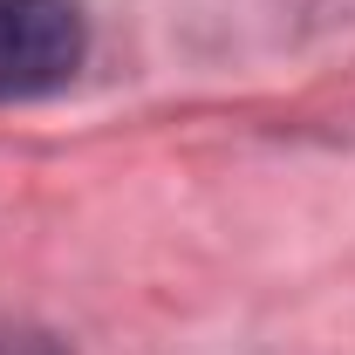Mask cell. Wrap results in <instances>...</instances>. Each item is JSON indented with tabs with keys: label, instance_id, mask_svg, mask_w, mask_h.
<instances>
[{
	"label": "cell",
	"instance_id": "obj_1",
	"mask_svg": "<svg viewBox=\"0 0 355 355\" xmlns=\"http://www.w3.org/2000/svg\"><path fill=\"white\" fill-rule=\"evenodd\" d=\"M83 7L76 0H0V103L55 96L83 69Z\"/></svg>",
	"mask_w": 355,
	"mask_h": 355
},
{
	"label": "cell",
	"instance_id": "obj_2",
	"mask_svg": "<svg viewBox=\"0 0 355 355\" xmlns=\"http://www.w3.org/2000/svg\"><path fill=\"white\" fill-rule=\"evenodd\" d=\"M0 355H69V349L35 321H0Z\"/></svg>",
	"mask_w": 355,
	"mask_h": 355
}]
</instances>
